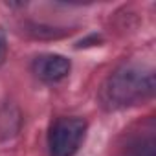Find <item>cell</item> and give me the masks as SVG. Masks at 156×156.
I'll use <instances>...</instances> for the list:
<instances>
[{"label": "cell", "instance_id": "obj_3", "mask_svg": "<svg viewBox=\"0 0 156 156\" xmlns=\"http://www.w3.org/2000/svg\"><path fill=\"white\" fill-rule=\"evenodd\" d=\"M31 70L41 81L51 85V83H59V81L66 79L72 70V64H70V59H66L64 55L44 53V55H39L33 59Z\"/></svg>", "mask_w": 156, "mask_h": 156}, {"label": "cell", "instance_id": "obj_4", "mask_svg": "<svg viewBox=\"0 0 156 156\" xmlns=\"http://www.w3.org/2000/svg\"><path fill=\"white\" fill-rule=\"evenodd\" d=\"M6 55H8V39H6V33L0 30V66L4 64Z\"/></svg>", "mask_w": 156, "mask_h": 156}, {"label": "cell", "instance_id": "obj_2", "mask_svg": "<svg viewBox=\"0 0 156 156\" xmlns=\"http://www.w3.org/2000/svg\"><path fill=\"white\" fill-rule=\"evenodd\" d=\"M87 132V121L81 118H57L48 132L50 156H73L79 151Z\"/></svg>", "mask_w": 156, "mask_h": 156}, {"label": "cell", "instance_id": "obj_1", "mask_svg": "<svg viewBox=\"0 0 156 156\" xmlns=\"http://www.w3.org/2000/svg\"><path fill=\"white\" fill-rule=\"evenodd\" d=\"M156 90L154 72L143 64H123L114 70L99 90L105 110H123L152 99Z\"/></svg>", "mask_w": 156, "mask_h": 156}]
</instances>
